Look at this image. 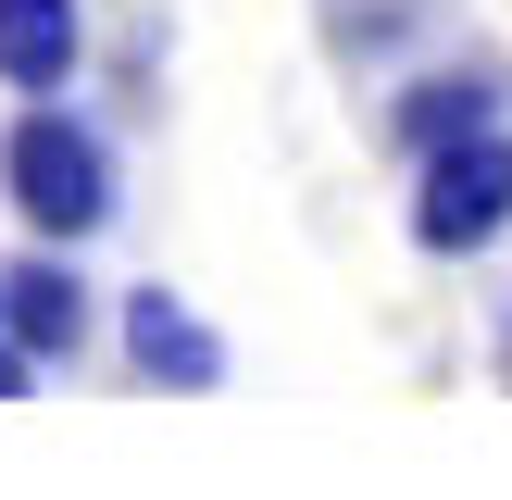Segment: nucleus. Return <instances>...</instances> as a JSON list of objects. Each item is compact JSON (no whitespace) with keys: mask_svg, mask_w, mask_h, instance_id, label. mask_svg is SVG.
<instances>
[{"mask_svg":"<svg viewBox=\"0 0 512 500\" xmlns=\"http://www.w3.org/2000/svg\"><path fill=\"white\" fill-rule=\"evenodd\" d=\"M0 200L25 213V238L88 250L100 225L125 213V188H113V138H100L75 100H13V125H0Z\"/></svg>","mask_w":512,"mask_h":500,"instance_id":"nucleus-1","label":"nucleus"},{"mask_svg":"<svg viewBox=\"0 0 512 500\" xmlns=\"http://www.w3.org/2000/svg\"><path fill=\"white\" fill-rule=\"evenodd\" d=\"M500 238H512V125H475V138L413 163V250L425 263H475Z\"/></svg>","mask_w":512,"mask_h":500,"instance_id":"nucleus-2","label":"nucleus"},{"mask_svg":"<svg viewBox=\"0 0 512 500\" xmlns=\"http://www.w3.org/2000/svg\"><path fill=\"white\" fill-rule=\"evenodd\" d=\"M500 113H512V63L463 50V63H425V75H400V88H388V150H400V163H425V150L475 138V125H500Z\"/></svg>","mask_w":512,"mask_h":500,"instance_id":"nucleus-3","label":"nucleus"},{"mask_svg":"<svg viewBox=\"0 0 512 500\" xmlns=\"http://www.w3.org/2000/svg\"><path fill=\"white\" fill-rule=\"evenodd\" d=\"M113 338H125V375L138 388H175V400H200V388H225V338L188 313V288H125V313H113Z\"/></svg>","mask_w":512,"mask_h":500,"instance_id":"nucleus-4","label":"nucleus"},{"mask_svg":"<svg viewBox=\"0 0 512 500\" xmlns=\"http://www.w3.org/2000/svg\"><path fill=\"white\" fill-rule=\"evenodd\" d=\"M0 300H13V338L38 350V363H88V338H100V288L75 275V250L63 238H38L25 263H0Z\"/></svg>","mask_w":512,"mask_h":500,"instance_id":"nucleus-5","label":"nucleus"},{"mask_svg":"<svg viewBox=\"0 0 512 500\" xmlns=\"http://www.w3.org/2000/svg\"><path fill=\"white\" fill-rule=\"evenodd\" d=\"M0 88L13 100L88 88V0H0Z\"/></svg>","mask_w":512,"mask_h":500,"instance_id":"nucleus-6","label":"nucleus"},{"mask_svg":"<svg viewBox=\"0 0 512 500\" xmlns=\"http://www.w3.org/2000/svg\"><path fill=\"white\" fill-rule=\"evenodd\" d=\"M425 25V0H338V13H325V38L350 50V63H375V50H400Z\"/></svg>","mask_w":512,"mask_h":500,"instance_id":"nucleus-7","label":"nucleus"},{"mask_svg":"<svg viewBox=\"0 0 512 500\" xmlns=\"http://www.w3.org/2000/svg\"><path fill=\"white\" fill-rule=\"evenodd\" d=\"M25 375H50V363L13 338V300H0V400H25Z\"/></svg>","mask_w":512,"mask_h":500,"instance_id":"nucleus-8","label":"nucleus"},{"mask_svg":"<svg viewBox=\"0 0 512 500\" xmlns=\"http://www.w3.org/2000/svg\"><path fill=\"white\" fill-rule=\"evenodd\" d=\"M500 338H512V325H500Z\"/></svg>","mask_w":512,"mask_h":500,"instance_id":"nucleus-9","label":"nucleus"}]
</instances>
